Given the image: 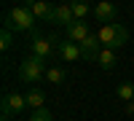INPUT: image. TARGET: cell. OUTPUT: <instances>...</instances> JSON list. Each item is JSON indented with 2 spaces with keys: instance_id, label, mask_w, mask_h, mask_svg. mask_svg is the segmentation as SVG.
<instances>
[{
  "instance_id": "obj_1",
  "label": "cell",
  "mask_w": 134,
  "mask_h": 121,
  "mask_svg": "<svg viewBox=\"0 0 134 121\" xmlns=\"http://www.w3.org/2000/svg\"><path fill=\"white\" fill-rule=\"evenodd\" d=\"M97 38H99V43H102V49L118 51V49L126 46V40H129V30L121 24V22H113V24H99Z\"/></svg>"
},
{
  "instance_id": "obj_2",
  "label": "cell",
  "mask_w": 134,
  "mask_h": 121,
  "mask_svg": "<svg viewBox=\"0 0 134 121\" xmlns=\"http://www.w3.org/2000/svg\"><path fill=\"white\" fill-rule=\"evenodd\" d=\"M35 16H32V11L21 3V6H16V8H11L8 14H5V30H11V32H35Z\"/></svg>"
},
{
  "instance_id": "obj_3",
  "label": "cell",
  "mask_w": 134,
  "mask_h": 121,
  "mask_svg": "<svg viewBox=\"0 0 134 121\" xmlns=\"http://www.w3.org/2000/svg\"><path fill=\"white\" fill-rule=\"evenodd\" d=\"M46 70H48L46 62L30 54V57H24V59H21V65H19V81L32 86V83H38L40 78H46Z\"/></svg>"
},
{
  "instance_id": "obj_4",
  "label": "cell",
  "mask_w": 134,
  "mask_h": 121,
  "mask_svg": "<svg viewBox=\"0 0 134 121\" xmlns=\"http://www.w3.org/2000/svg\"><path fill=\"white\" fill-rule=\"evenodd\" d=\"M59 49V40L54 38V35H32V43H30V54L32 57H38V59H51L54 54H57Z\"/></svg>"
},
{
  "instance_id": "obj_5",
  "label": "cell",
  "mask_w": 134,
  "mask_h": 121,
  "mask_svg": "<svg viewBox=\"0 0 134 121\" xmlns=\"http://www.w3.org/2000/svg\"><path fill=\"white\" fill-rule=\"evenodd\" d=\"M0 108H3V116H5V118H14V116H19V113H24L27 97L21 94V92H5Z\"/></svg>"
},
{
  "instance_id": "obj_6",
  "label": "cell",
  "mask_w": 134,
  "mask_h": 121,
  "mask_svg": "<svg viewBox=\"0 0 134 121\" xmlns=\"http://www.w3.org/2000/svg\"><path fill=\"white\" fill-rule=\"evenodd\" d=\"M88 35H94L91 27H88V22H72V24L64 30V40H72V43H78V46H81Z\"/></svg>"
},
{
  "instance_id": "obj_7",
  "label": "cell",
  "mask_w": 134,
  "mask_h": 121,
  "mask_svg": "<svg viewBox=\"0 0 134 121\" xmlns=\"http://www.w3.org/2000/svg\"><path fill=\"white\" fill-rule=\"evenodd\" d=\"M94 16H97V22L113 24V22L118 19V6H115V3H110V0H99V3L94 6Z\"/></svg>"
},
{
  "instance_id": "obj_8",
  "label": "cell",
  "mask_w": 134,
  "mask_h": 121,
  "mask_svg": "<svg viewBox=\"0 0 134 121\" xmlns=\"http://www.w3.org/2000/svg\"><path fill=\"white\" fill-rule=\"evenodd\" d=\"M48 22H54V24H59V27H64V30H67V27L75 22L70 3H59V6H54V14H51V19H48Z\"/></svg>"
},
{
  "instance_id": "obj_9",
  "label": "cell",
  "mask_w": 134,
  "mask_h": 121,
  "mask_svg": "<svg viewBox=\"0 0 134 121\" xmlns=\"http://www.w3.org/2000/svg\"><path fill=\"white\" fill-rule=\"evenodd\" d=\"M57 54L62 57V62H78V59H83V51H81V46L78 43H72V40H59V49H57Z\"/></svg>"
},
{
  "instance_id": "obj_10",
  "label": "cell",
  "mask_w": 134,
  "mask_h": 121,
  "mask_svg": "<svg viewBox=\"0 0 134 121\" xmlns=\"http://www.w3.org/2000/svg\"><path fill=\"white\" fill-rule=\"evenodd\" d=\"M24 6L32 11V16H35L38 22H48V19H51V14H54V6H51V3H46V0H27Z\"/></svg>"
},
{
  "instance_id": "obj_11",
  "label": "cell",
  "mask_w": 134,
  "mask_h": 121,
  "mask_svg": "<svg viewBox=\"0 0 134 121\" xmlns=\"http://www.w3.org/2000/svg\"><path fill=\"white\" fill-rule=\"evenodd\" d=\"M81 51H83V59H86V62H97L99 51H102V43H99L97 35H88V38L81 43Z\"/></svg>"
},
{
  "instance_id": "obj_12",
  "label": "cell",
  "mask_w": 134,
  "mask_h": 121,
  "mask_svg": "<svg viewBox=\"0 0 134 121\" xmlns=\"http://www.w3.org/2000/svg\"><path fill=\"white\" fill-rule=\"evenodd\" d=\"M24 97H27V108H32V113L40 111V108H46V94H43L38 86H30Z\"/></svg>"
},
{
  "instance_id": "obj_13",
  "label": "cell",
  "mask_w": 134,
  "mask_h": 121,
  "mask_svg": "<svg viewBox=\"0 0 134 121\" xmlns=\"http://www.w3.org/2000/svg\"><path fill=\"white\" fill-rule=\"evenodd\" d=\"M94 65H99L102 70H113L115 65H118V54H115V51H110V49H102Z\"/></svg>"
},
{
  "instance_id": "obj_14",
  "label": "cell",
  "mask_w": 134,
  "mask_h": 121,
  "mask_svg": "<svg viewBox=\"0 0 134 121\" xmlns=\"http://www.w3.org/2000/svg\"><path fill=\"white\" fill-rule=\"evenodd\" d=\"M70 8H72L75 22H86V16H88V14H94V8L88 6V3H83V0H75V3H70Z\"/></svg>"
},
{
  "instance_id": "obj_15",
  "label": "cell",
  "mask_w": 134,
  "mask_h": 121,
  "mask_svg": "<svg viewBox=\"0 0 134 121\" xmlns=\"http://www.w3.org/2000/svg\"><path fill=\"white\" fill-rule=\"evenodd\" d=\"M64 78H67V73H64V67H59V65H51V67L46 70V81L54 83V86H59Z\"/></svg>"
},
{
  "instance_id": "obj_16",
  "label": "cell",
  "mask_w": 134,
  "mask_h": 121,
  "mask_svg": "<svg viewBox=\"0 0 134 121\" xmlns=\"http://www.w3.org/2000/svg\"><path fill=\"white\" fill-rule=\"evenodd\" d=\"M115 97L124 102H131L134 100V83H118L115 86Z\"/></svg>"
},
{
  "instance_id": "obj_17",
  "label": "cell",
  "mask_w": 134,
  "mask_h": 121,
  "mask_svg": "<svg viewBox=\"0 0 134 121\" xmlns=\"http://www.w3.org/2000/svg\"><path fill=\"white\" fill-rule=\"evenodd\" d=\"M11 46H14V32L3 27V32H0V49H3V51H8Z\"/></svg>"
},
{
  "instance_id": "obj_18",
  "label": "cell",
  "mask_w": 134,
  "mask_h": 121,
  "mask_svg": "<svg viewBox=\"0 0 134 121\" xmlns=\"http://www.w3.org/2000/svg\"><path fill=\"white\" fill-rule=\"evenodd\" d=\"M30 121H54V116H51L48 108H40V111H35L30 116Z\"/></svg>"
},
{
  "instance_id": "obj_19",
  "label": "cell",
  "mask_w": 134,
  "mask_h": 121,
  "mask_svg": "<svg viewBox=\"0 0 134 121\" xmlns=\"http://www.w3.org/2000/svg\"><path fill=\"white\" fill-rule=\"evenodd\" d=\"M124 111H126L129 116H134V100H131V102H126V108H124Z\"/></svg>"
},
{
  "instance_id": "obj_20",
  "label": "cell",
  "mask_w": 134,
  "mask_h": 121,
  "mask_svg": "<svg viewBox=\"0 0 134 121\" xmlns=\"http://www.w3.org/2000/svg\"><path fill=\"white\" fill-rule=\"evenodd\" d=\"M0 121H11V118H5V116H3V118H0Z\"/></svg>"
}]
</instances>
